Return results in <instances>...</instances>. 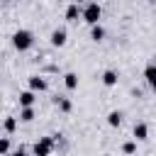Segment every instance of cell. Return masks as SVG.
Returning a JSON list of instances; mask_svg holds the SVG:
<instances>
[{"instance_id":"6da1fadb","label":"cell","mask_w":156,"mask_h":156,"mask_svg":"<svg viewBox=\"0 0 156 156\" xmlns=\"http://www.w3.org/2000/svg\"><path fill=\"white\" fill-rule=\"evenodd\" d=\"M32 44H34V34L29 29H17L12 34V46L17 51H27V49H32Z\"/></svg>"},{"instance_id":"7a4b0ae2","label":"cell","mask_w":156,"mask_h":156,"mask_svg":"<svg viewBox=\"0 0 156 156\" xmlns=\"http://www.w3.org/2000/svg\"><path fill=\"white\" fill-rule=\"evenodd\" d=\"M100 17H102V7L98 2H88L85 10H83V20L93 27V24H100Z\"/></svg>"},{"instance_id":"3957f363","label":"cell","mask_w":156,"mask_h":156,"mask_svg":"<svg viewBox=\"0 0 156 156\" xmlns=\"http://www.w3.org/2000/svg\"><path fill=\"white\" fill-rule=\"evenodd\" d=\"M54 136H41L37 144H34V156H49L54 151Z\"/></svg>"},{"instance_id":"277c9868","label":"cell","mask_w":156,"mask_h":156,"mask_svg":"<svg viewBox=\"0 0 156 156\" xmlns=\"http://www.w3.org/2000/svg\"><path fill=\"white\" fill-rule=\"evenodd\" d=\"M144 78H146V83H149V88L156 93V63H149L146 68H144Z\"/></svg>"},{"instance_id":"5b68a950","label":"cell","mask_w":156,"mask_h":156,"mask_svg":"<svg viewBox=\"0 0 156 156\" xmlns=\"http://www.w3.org/2000/svg\"><path fill=\"white\" fill-rule=\"evenodd\" d=\"M66 37H68V34H66V29H63V27H58V29H54V32H51V37H49V39H51V44H54V46H63V44H66Z\"/></svg>"},{"instance_id":"8992f818","label":"cell","mask_w":156,"mask_h":156,"mask_svg":"<svg viewBox=\"0 0 156 156\" xmlns=\"http://www.w3.org/2000/svg\"><path fill=\"white\" fill-rule=\"evenodd\" d=\"M29 90H34V93H44V90H46V80H44L41 76H32V78H29Z\"/></svg>"},{"instance_id":"52a82bcc","label":"cell","mask_w":156,"mask_h":156,"mask_svg":"<svg viewBox=\"0 0 156 156\" xmlns=\"http://www.w3.org/2000/svg\"><path fill=\"white\" fill-rule=\"evenodd\" d=\"M78 17H83V10L78 5H68L66 7V20L68 22H78Z\"/></svg>"},{"instance_id":"ba28073f","label":"cell","mask_w":156,"mask_h":156,"mask_svg":"<svg viewBox=\"0 0 156 156\" xmlns=\"http://www.w3.org/2000/svg\"><path fill=\"white\" fill-rule=\"evenodd\" d=\"M34 100H37L34 90H24V93H20V105H22V107H32Z\"/></svg>"},{"instance_id":"9c48e42d","label":"cell","mask_w":156,"mask_h":156,"mask_svg":"<svg viewBox=\"0 0 156 156\" xmlns=\"http://www.w3.org/2000/svg\"><path fill=\"white\" fill-rule=\"evenodd\" d=\"M146 136H149V127H146L144 122H136V124H134V139H136V141H144Z\"/></svg>"},{"instance_id":"30bf717a","label":"cell","mask_w":156,"mask_h":156,"mask_svg":"<svg viewBox=\"0 0 156 156\" xmlns=\"http://www.w3.org/2000/svg\"><path fill=\"white\" fill-rule=\"evenodd\" d=\"M102 83H105L107 88L117 85V71H112V68H110V71H105V73H102Z\"/></svg>"},{"instance_id":"8fae6325","label":"cell","mask_w":156,"mask_h":156,"mask_svg":"<svg viewBox=\"0 0 156 156\" xmlns=\"http://www.w3.org/2000/svg\"><path fill=\"white\" fill-rule=\"evenodd\" d=\"M90 39H93V41H102V39H105V29H102L100 24H93V27H90Z\"/></svg>"},{"instance_id":"7c38bea8","label":"cell","mask_w":156,"mask_h":156,"mask_svg":"<svg viewBox=\"0 0 156 156\" xmlns=\"http://www.w3.org/2000/svg\"><path fill=\"white\" fill-rule=\"evenodd\" d=\"M63 85H66L68 90H76V88H78V76H76V73H66V76H63Z\"/></svg>"},{"instance_id":"4fadbf2b","label":"cell","mask_w":156,"mask_h":156,"mask_svg":"<svg viewBox=\"0 0 156 156\" xmlns=\"http://www.w3.org/2000/svg\"><path fill=\"white\" fill-rule=\"evenodd\" d=\"M107 124H110V127H119V124H122V112L112 110V112L107 115Z\"/></svg>"},{"instance_id":"5bb4252c","label":"cell","mask_w":156,"mask_h":156,"mask_svg":"<svg viewBox=\"0 0 156 156\" xmlns=\"http://www.w3.org/2000/svg\"><path fill=\"white\" fill-rule=\"evenodd\" d=\"M20 119H22V122H32V119H34V110H32V107H22V110H20Z\"/></svg>"},{"instance_id":"9a60e30c","label":"cell","mask_w":156,"mask_h":156,"mask_svg":"<svg viewBox=\"0 0 156 156\" xmlns=\"http://www.w3.org/2000/svg\"><path fill=\"white\" fill-rule=\"evenodd\" d=\"M122 151H124L127 156H134V154H136V141H124V144H122Z\"/></svg>"},{"instance_id":"2e32d148","label":"cell","mask_w":156,"mask_h":156,"mask_svg":"<svg viewBox=\"0 0 156 156\" xmlns=\"http://www.w3.org/2000/svg\"><path fill=\"white\" fill-rule=\"evenodd\" d=\"M15 129H17V117H7V119H5V132L12 134Z\"/></svg>"},{"instance_id":"e0dca14e","label":"cell","mask_w":156,"mask_h":156,"mask_svg":"<svg viewBox=\"0 0 156 156\" xmlns=\"http://www.w3.org/2000/svg\"><path fill=\"white\" fill-rule=\"evenodd\" d=\"M10 151V139L7 136H0V156H5Z\"/></svg>"},{"instance_id":"ac0fdd59","label":"cell","mask_w":156,"mask_h":156,"mask_svg":"<svg viewBox=\"0 0 156 156\" xmlns=\"http://www.w3.org/2000/svg\"><path fill=\"white\" fill-rule=\"evenodd\" d=\"M56 105H58L63 112H68V110H71V100H66V98H56Z\"/></svg>"},{"instance_id":"d6986e66","label":"cell","mask_w":156,"mask_h":156,"mask_svg":"<svg viewBox=\"0 0 156 156\" xmlns=\"http://www.w3.org/2000/svg\"><path fill=\"white\" fill-rule=\"evenodd\" d=\"M12 156H27V151H24V149H22V146H20V149H17V151H12Z\"/></svg>"}]
</instances>
